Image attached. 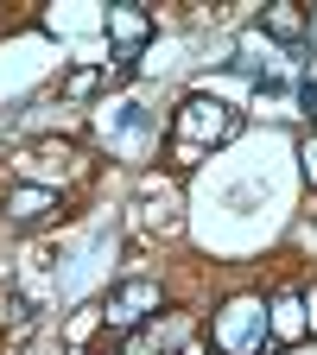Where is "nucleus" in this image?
Returning a JSON list of instances; mask_svg holds the SVG:
<instances>
[{"mask_svg": "<svg viewBox=\"0 0 317 355\" xmlns=\"http://www.w3.org/2000/svg\"><path fill=\"white\" fill-rule=\"evenodd\" d=\"M235 127H241V114H235L229 102H216V96H185V102H178V121H171V133H178V171H191L209 146H229Z\"/></svg>", "mask_w": 317, "mask_h": 355, "instance_id": "f257e3e1", "label": "nucleus"}, {"mask_svg": "<svg viewBox=\"0 0 317 355\" xmlns=\"http://www.w3.org/2000/svg\"><path fill=\"white\" fill-rule=\"evenodd\" d=\"M209 343H216L222 355H260L266 343H273V330H266V298H260V292L229 298V304L209 318Z\"/></svg>", "mask_w": 317, "mask_h": 355, "instance_id": "f03ea898", "label": "nucleus"}, {"mask_svg": "<svg viewBox=\"0 0 317 355\" xmlns=\"http://www.w3.org/2000/svg\"><path fill=\"white\" fill-rule=\"evenodd\" d=\"M165 311V292H159V279H127V286H114L108 292V304H102V318L127 336V330H140V324H153Z\"/></svg>", "mask_w": 317, "mask_h": 355, "instance_id": "7ed1b4c3", "label": "nucleus"}, {"mask_svg": "<svg viewBox=\"0 0 317 355\" xmlns=\"http://www.w3.org/2000/svg\"><path fill=\"white\" fill-rule=\"evenodd\" d=\"M108 38L121 44V58L133 64V58H140V44L153 38V13L140 7V0H114V7H108Z\"/></svg>", "mask_w": 317, "mask_h": 355, "instance_id": "20e7f679", "label": "nucleus"}, {"mask_svg": "<svg viewBox=\"0 0 317 355\" xmlns=\"http://www.w3.org/2000/svg\"><path fill=\"white\" fill-rule=\"evenodd\" d=\"M0 209H7V222H13V229H38V222L58 209V191H51V184H13Z\"/></svg>", "mask_w": 317, "mask_h": 355, "instance_id": "39448f33", "label": "nucleus"}, {"mask_svg": "<svg viewBox=\"0 0 317 355\" xmlns=\"http://www.w3.org/2000/svg\"><path fill=\"white\" fill-rule=\"evenodd\" d=\"M266 330H273V343H305L311 324H305V298L298 292H280V298H266Z\"/></svg>", "mask_w": 317, "mask_h": 355, "instance_id": "423d86ee", "label": "nucleus"}, {"mask_svg": "<svg viewBox=\"0 0 317 355\" xmlns=\"http://www.w3.org/2000/svg\"><path fill=\"white\" fill-rule=\"evenodd\" d=\"M260 32L280 38V44H305V13H298V0H273V7H260Z\"/></svg>", "mask_w": 317, "mask_h": 355, "instance_id": "0eeeda50", "label": "nucleus"}, {"mask_svg": "<svg viewBox=\"0 0 317 355\" xmlns=\"http://www.w3.org/2000/svg\"><path fill=\"white\" fill-rule=\"evenodd\" d=\"M70 159H76V146H70V140H38V146H26V159H19V165L32 171L26 184H38V171H51V165H58V178H64V171H70Z\"/></svg>", "mask_w": 317, "mask_h": 355, "instance_id": "6e6552de", "label": "nucleus"}, {"mask_svg": "<svg viewBox=\"0 0 317 355\" xmlns=\"http://www.w3.org/2000/svg\"><path fill=\"white\" fill-rule=\"evenodd\" d=\"M121 355H171V343L159 336V324H140V330L121 336Z\"/></svg>", "mask_w": 317, "mask_h": 355, "instance_id": "1a4fd4ad", "label": "nucleus"}, {"mask_svg": "<svg viewBox=\"0 0 317 355\" xmlns=\"http://www.w3.org/2000/svg\"><path fill=\"white\" fill-rule=\"evenodd\" d=\"M26 318H32V304H26L19 292H0V324H13V330H26Z\"/></svg>", "mask_w": 317, "mask_h": 355, "instance_id": "9d476101", "label": "nucleus"}, {"mask_svg": "<svg viewBox=\"0 0 317 355\" xmlns=\"http://www.w3.org/2000/svg\"><path fill=\"white\" fill-rule=\"evenodd\" d=\"M96 324H108V318H102V304H89V311H76V318H70V330H64V336H70V343H83Z\"/></svg>", "mask_w": 317, "mask_h": 355, "instance_id": "9b49d317", "label": "nucleus"}, {"mask_svg": "<svg viewBox=\"0 0 317 355\" xmlns=\"http://www.w3.org/2000/svg\"><path fill=\"white\" fill-rule=\"evenodd\" d=\"M241 64H248V70H260V64H266V44H260V38H254V32H248V38H241Z\"/></svg>", "mask_w": 317, "mask_h": 355, "instance_id": "f8f14e48", "label": "nucleus"}, {"mask_svg": "<svg viewBox=\"0 0 317 355\" xmlns=\"http://www.w3.org/2000/svg\"><path fill=\"white\" fill-rule=\"evenodd\" d=\"M298 159H305V178H311V191H317V133H305V146H298Z\"/></svg>", "mask_w": 317, "mask_h": 355, "instance_id": "ddd939ff", "label": "nucleus"}, {"mask_svg": "<svg viewBox=\"0 0 317 355\" xmlns=\"http://www.w3.org/2000/svg\"><path fill=\"white\" fill-rule=\"evenodd\" d=\"M298 102H305V114H311V127H317V83H311V76L298 83Z\"/></svg>", "mask_w": 317, "mask_h": 355, "instance_id": "4468645a", "label": "nucleus"}, {"mask_svg": "<svg viewBox=\"0 0 317 355\" xmlns=\"http://www.w3.org/2000/svg\"><path fill=\"white\" fill-rule=\"evenodd\" d=\"M298 298H305V324H311V336H317V286H305Z\"/></svg>", "mask_w": 317, "mask_h": 355, "instance_id": "2eb2a0df", "label": "nucleus"}]
</instances>
